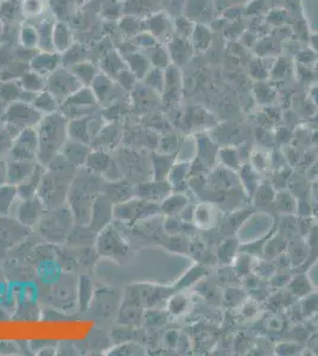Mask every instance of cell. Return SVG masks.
Instances as JSON below:
<instances>
[{
    "label": "cell",
    "mask_w": 318,
    "mask_h": 356,
    "mask_svg": "<svg viewBox=\"0 0 318 356\" xmlns=\"http://www.w3.org/2000/svg\"><path fill=\"white\" fill-rule=\"evenodd\" d=\"M105 182V178L100 175L93 174L90 170L86 169L85 166L77 170L67 197V204L72 209L75 224H90L94 199L99 194H101Z\"/></svg>",
    "instance_id": "cell-1"
},
{
    "label": "cell",
    "mask_w": 318,
    "mask_h": 356,
    "mask_svg": "<svg viewBox=\"0 0 318 356\" xmlns=\"http://www.w3.org/2000/svg\"><path fill=\"white\" fill-rule=\"evenodd\" d=\"M68 119L60 110L52 115H44L36 128L39 135L37 161L47 168L54 158L60 155L68 141Z\"/></svg>",
    "instance_id": "cell-2"
},
{
    "label": "cell",
    "mask_w": 318,
    "mask_h": 356,
    "mask_svg": "<svg viewBox=\"0 0 318 356\" xmlns=\"http://www.w3.org/2000/svg\"><path fill=\"white\" fill-rule=\"evenodd\" d=\"M75 225V219L68 204L47 210L39 221V232L47 241L66 244L67 237Z\"/></svg>",
    "instance_id": "cell-3"
},
{
    "label": "cell",
    "mask_w": 318,
    "mask_h": 356,
    "mask_svg": "<svg viewBox=\"0 0 318 356\" xmlns=\"http://www.w3.org/2000/svg\"><path fill=\"white\" fill-rule=\"evenodd\" d=\"M94 247L98 250L99 255L113 259L117 261H121V259L126 258L130 252V245L123 239L119 229L115 228L113 222L98 233Z\"/></svg>",
    "instance_id": "cell-4"
},
{
    "label": "cell",
    "mask_w": 318,
    "mask_h": 356,
    "mask_svg": "<svg viewBox=\"0 0 318 356\" xmlns=\"http://www.w3.org/2000/svg\"><path fill=\"white\" fill-rule=\"evenodd\" d=\"M98 103V99L95 97L93 89L82 87L61 105L60 112L68 120L83 118L93 115Z\"/></svg>",
    "instance_id": "cell-5"
},
{
    "label": "cell",
    "mask_w": 318,
    "mask_h": 356,
    "mask_svg": "<svg viewBox=\"0 0 318 356\" xmlns=\"http://www.w3.org/2000/svg\"><path fill=\"white\" fill-rule=\"evenodd\" d=\"M43 118L44 115L32 105L17 100L9 103L3 119L5 123L12 125L23 131L24 128H37Z\"/></svg>",
    "instance_id": "cell-6"
},
{
    "label": "cell",
    "mask_w": 318,
    "mask_h": 356,
    "mask_svg": "<svg viewBox=\"0 0 318 356\" xmlns=\"http://www.w3.org/2000/svg\"><path fill=\"white\" fill-rule=\"evenodd\" d=\"M156 206L150 204L148 199H140V197H132L125 201L123 204H115V221L125 225H131L135 222L144 219L153 212Z\"/></svg>",
    "instance_id": "cell-7"
},
{
    "label": "cell",
    "mask_w": 318,
    "mask_h": 356,
    "mask_svg": "<svg viewBox=\"0 0 318 356\" xmlns=\"http://www.w3.org/2000/svg\"><path fill=\"white\" fill-rule=\"evenodd\" d=\"M39 135L36 128H24L13 140L10 150V159L37 161Z\"/></svg>",
    "instance_id": "cell-8"
},
{
    "label": "cell",
    "mask_w": 318,
    "mask_h": 356,
    "mask_svg": "<svg viewBox=\"0 0 318 356\" xmlns=\"http://www.w3.org/2000/svg\"><path fill=\"white\" fill-rule=\"evenodd\" d=\"M82 83L77 79L75 74L64 72V70H56L51 74L47 83V90L55 97L56 100L62 105L69 97L82 88Z\"/></svg>",
    "instance_id": "cell-9"
},
{
    "label": "cell",
    "mask_w": 318,
    "mask_h": 356,
    "mask_svg": "<svg viewBox=\"0 0 318 356\" xmlns=\"http://www.w3.org/2000/svg\"><path fill=\"white\" fill-rule=\"evenodd\" d=\"M113 221H115V204L103 192H101L94 199L88 226L95 233H100L102 229L112 225Z\"/></svg>",
    "instance_id": "cell-10"
},
{
    "label": "cell",
    "mask_w": 318,
    "mask_h": 356,
    "mask_svg": "<svg viewBox=\"0 0 318 356\" xmlns=\"http://www.w3.org/2000/svg\"><path fill=\"white\" fill-rule=\"evenodd\" d=\"M46 212L47 207L44 202L39 196H34L32 199L19 201L14 212V219H17L26 228H34V226L39 225V221L42 220Z\"/></svg>",
    "instance_id": "cell-11"
},
{
    "label": "cell",
    "mask_w": 318,
    "mask_h": 356,
    "mask_svg": "<svg viewBox=\"0 0 318 356\" xmlns=\"http://www.w3.org/2000/svg\"><path fill=\"white\" fill-rule=\"evenodd\" d=\"M121 140H123L121 128L117 123H110V125H105V128H102L98 136L92 140L90 146L94 150L112 152L121 144Z\"/></svg>",
    "instance_id": "cell-12"
},
{
    "label": "cell",
    "mask_w": 318,
    "mask_h": 356,
    "mask_svg": "<svg viewBox=\"0 0 318 356\" xmlns=\"http://www.w3.org/2000/svg\"><path fill=\"white\" fill-rule=\"evenodd\" d=\"M102 192L113 202V204H123L125 201L132 199L135 196V187L128 179H118V181H106L103 184Z\"/></svg>",
    "instance_id": "cell-13"
},
{
    "label": "cell",
    "mask_w": 318,
    "mask_h": 356,
    "mask_svg": "<svg viewBox=\"0 0 318 356\" xmlns=\"http://www.w3.org/2000/svg\"><path fill=\"white\" fill-rule=\"evenodd\" d=\"M97 237H98V233H95L90 226L75 224L67 237L66 245L72 248L93 247L95 246Z\"/></svg>",
    "instance_id": "cell-14"
},
{
    "label": "cell",
    "mask_w": 318,
    "mask_h": 356,
    "mask_svg": "<svg viewBox=\"0 0 318 356\" xmlns=\"http://www.w3.org/2000/svg\"><path fill=\"white\" fill-rule=\"evenodd\" d=\"M92 146L88 144H83V143H79L75 140L68 139V141L66 143L61 155L63 156L67 161L72 164V166H75L77 169L85 166L86 161L90 156V153L92 152Z\"/></svg>",
    "instance_id": "cell-15"
},
{
    "label": "cell",
    "mask_w": 318,
    "mask_h": 356,
    "mask_svg": "<svg viewBox=\"0 0 318 356\" xmlns=\"http://www.w3.org/2000/svg\"><path fill=\"white\" fill-rule=\"evenodd\" d=\"M37 166V161H8V183L12 186H19L26 182L31 175L34 174Z\"/></svg>",
    "instance_id": "cell-16"
},
{
    "label": "cell",
    "mask_w": 318,
    "mask_h": 356,
    "mask_svg": "<svg viewBox=\"0 0 318 356\" xmlns=\"http://www.w3.org/2000/svg\"><path fill=\"white\" fill-rule=\"evenodd\" d=\"M19 201L16 186L9 183L0 186V217H11L13 210L16 212Z\"/></svg>",
    "instance_id": "cell-17"
},
{
    "label": "cell",
    "mask_w": 318,
    "mask_h": 356,
    "mask_svg": "<svg viewBox=\"0 0 318 356\" xmlns=\"http://www.w3.org/2000/svg\"><path fill=\"white\" fill-rule=\"evenodd\" d=\"M46 169H47L46 166L39 164V161H37V166H36L34 174L31 175L30 177L28 178L26 182H23L19 186H17L18 197H19V199H32L34 196H37L41 179H42L43 174L46 172Z\"/></svg>",
    "instance_id": "cell-18"
},
{
    "label": "cell",
    "mask_w": 318,
    "mask_h": 356,
    "mask_svg": "<svg viewBox=\"0 0 318 356\" xmlns=\"http://www.w3.org/2000/svg\"><path fill=\"white\" fill-rule=\"evenodd\" d=\"M112 161H113L112 153L93 148L86 161L85 168L92 171L93 174L103 176L107 169L110 168Z\"/></svg>",
    "instance_id": "cell-19"
},
{
    "label": "cell",
    "mask_w": 318,
    "mask_h": 356,
    "mask_svg": "<svg viewBox=\"0 0 318 356\" xmlns=\"http://www.w3.org/2000/svg\"><path fill=\"white\" fill-rule=\"evenodd\" d=\"M88 117L69 120V139L90 145L92 138H90V131H88Z\"/></svg>",
    "instance_id": "cell-20"
},
{
    "label": "cell",
    "mask_w": 318,
    "mask_h": 356,
    "mask_svg": "<svg viewBox=\"0 0 318 356\" xmlns=\"http://www.w3.org/2000/svg\"><path fill=\"white\" fill-rule=\"evenodd\" d=\"M77 306L81 311H86L90 308L94 298L93 280L88 276H81L77 283Z\"/></svg>",
    "instance_id": "cell-21"
},
{
    "label": "cell",
    "mask_w": 318,
    "mask_h": 356,
    "mask_svg": "<svg viewBox=\"0 0 318 356\" xmlns=\"http://www.w3.org/2000/svg\"><path fill=\"white\" fill-rule=\"evenodd\" d=\"M32 106L41 112L43 115H48L59 112L61 105L52 94L49 93L48 90H43L41 93L37 94Z\"/></svg>",
    "instance_id": "cell-22"
},
{
    "label": "cell",
    "mask_w": 318,
    "mask_h": 356,
    "mask_svg": "<svg viewBox=\"0 0 318 356\" xmlns=\"http://www.w3.org/2000/svg\"><path fill=\"white\" fill-rule=\"evenodd\" d=\"M46 81L43 80V77L39 74H28L23 77L21 80V88L34 93H41L46 88Z\"/></svg>",
    "instance_id": "cell-23"
},
{
    "label": "cell",
    "mask_w": 318,
    "mask_h": 356,
    "mask_svg": "<svg viewBox=\"0 0 318 356\" xmlns=\"http://www.w3.org/2000/svg\"><path fill=\"white\" fill-rule=\"evenodd\" d=\"M54 46H57V49L61 50H67L70 42V36H69L68 28L64 26L63 24H59V26H54Z\"/></svg>",
    "instance_id": "cell-24"
},
{
    "label": "cell",
    "mask_w": 318,
    "mask_h": 356,
    "mask_svg": "<svg viewBox=\"0 0 318 356\" xmlns=\"http://www.w3.org/2000/svg\"><path fill=\"white\" fill-rule=\"evenodd\" d=\"M13 140L14 139L11 137L3 123V125H0V156H3L5 153H10V150L12 148Z\"/></svg>",
    "instance_id": "cell-25"
},
{
    "label": "cell",
    "mask_w": 318,
    "mask_h": 356,
    "mask_svg": "<svg viewBox=\"0 0 318 356\" xmlns=\"http://www.w3.org/2000/svg\"><path fill=\"white\" fill-rule=\"evenodd\" d=\"M135 352H139V347L133 342H125L115 346L113 349H110V355H133L137 354Z\"/></svg>",
    "instance_id": "cell-26"
},
{
    "label": "cell",
    "mask_w": 318,
    "mask_h": 356,
    "mask_svg": "<svg viewBox=\"0 0 318 356\" xmlns=\"http://www.w3.org/2000/svg\"><path fill=\"white\" fill-rule=\"evenodd\" d=\"M42 0H26L24 12L28 16H37L43 11Z\"/></svg>",
    "instance_id": "cell-27"
},
{
    "label": "cell",
    "mask_w": 318,
    "mask_h": 356,
    "mask_svg": "<svg viewBox=\"0 0 318 356\" xmlns=\"http://www.w3.org/2000/svg\"><path fill=\"white\" fill-rule=\"evenodd\" d=\"M8 184V161L0 159V186Z\"/></svg>",
    "instance_id": "cell-28"
},
{
    "label": "cell",
    "mask_w": 318,
    "mask_h": 356,
    "mask_svg": "<svg viewBox=\"0 0 318 356\" xmlns=\"http://www.w3.org/2000/svg\"><path fill=\"white\" fill-rule=\"evenodd\" d=\"M8 106H9V103L4 101L3 99H0V117H3V118H4L5 112L8 110Z\"/></svg>",
    "instance_id": "cell-29"
}]
</instances>
